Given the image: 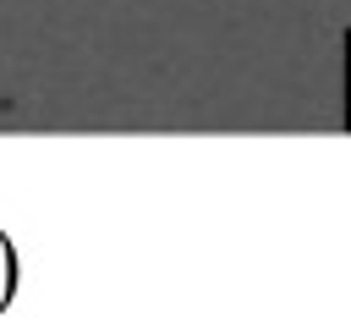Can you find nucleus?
<instances>
[{
    "mask_svg": "<svg viewBox=\"0 0 351 335\" xmlns=\"http://www.w3.org/2000/svg\"><path fill=\"white\" fill-rule=\"evenodd\" d=\"M11 291H16V247H11L5 231H0V308L11 302Z\"/></svg>",
    "mask_w": 351,
    "mask_h": 335,
    "instance_id": "f257e3e1",
    "label": "nucleus"
}]
</instances>
